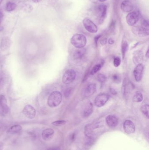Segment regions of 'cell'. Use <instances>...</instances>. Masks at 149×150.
Masks as SVG:
<instances>
[{
	"label": "cell",
	"mask_w": 149,
	"mask_h": 150,
	"mask_svg": "<svg viewBox=\"0 0 149 150\" xmlns=\"http://www.w3.org/2000/svg\"><path fill=\"white\" fill-rule=\"evenodd\" d=\"M62 100V93L58 91H54L49 95L47 104L50 108L56 107L60 105Z\"/></svg>",
	"instance_id": "obj_1"
},
{
	"label": "cell",
	"mask_w": 149,
	"mask_h": 150,
	"mask_svg": "<svg viewBox=\"0 0 149 150\" xmlns=\"http://www.w3.org/2000/svg\"><path fill=\"white\" fill-rule=\"evenodd\" d=\"M71 44L76 48H84L87 44V38L85 35L82 34H75L72 37Z\"/></svg>",
	"instance_id": "obj_2"
},
{
	"label": "cell",
	"mask_w": 149,
	"mask_h": 150,
	"mask_svg": "<svg viewBox=\"0 0 149 150\" xmlns=\"http://www.w3.org/2000/svg\"><path fill=\"white\" fill-rule=\"evenodd\" d=\"M76 76V72L74 70L72 69H68L63 74L62 81L65 84H69L75 80Z\"/></svg>",
	"instance_id": "obj_3"
},
{
	"label": "cell",
	"mask_w": 149,
	"mask_h": 150,
	"mask_svg": "<svg viewBox=\"0 0 149 150\" xmlns=\"http://www.w3.org/2000/svg\"><path fill=\"white\" fill-rule=\"evenodd\" d=\"M109 96L106 93H102L98 95L94 99V103L97 107L103 106L109 99Z\"/></svg>",
	"instance_id": "obj_4"
},
{
	"label": "cell",
	"mask_w": 149,
	"mask_h": 150,
	"mask_svg": "<svg viewBox=\"0 0 149 150\" xmlns=\"http://www.w3.org/2000/svg\"><path fill=\"white\" fill-rule=\"evenodd\" d=\"M83 24L86 30L90 33H95L98 31V27L89 18H85Z\"/></svg>",
	"instance_id": "obj_5"
},
{
	"label": "cell",
	"mask_w": 149,
	"mask_h": 150,
	"mask_svg": "<svg viewBox=\"0 0 149 150\" xmlns=\"http://www.w3.org/2000/svg\"><path fill=\"white\" fill-rule=\"evenodd\" d=\"M132 32L136 36L139 37H144L148 36V29L143 26H134L132 29Z\"/></svg>",
	"instance_id": "obj_6"
},
{
	"label": "cell",
	"mask_w": 149,
	"mask_h": 150,
	"mask_svg": "<svg viewBox=\"0 0 149 150\" xmlns=\"http://www.w3.org/2000/svg\"><path fill=\"white\" fill-rule=\"evenodd\" d=\"M139 16L135 11L130 12L126 17V21L129 26H134L139 21Z\"/></svg>",
	"instance_id": "obj_7"
},
{
	"label": "cell",
	"mask_w": 149,
	"mask_h": 150,
	"mask_svg": "<svg viewBox=\"0 0 149 150\" xmlns=\"http://www.w3.org/2000/svg\"><path fill=\"white\" fill-rule=\"evenodd\" d=\"M22 113L28 119H33L36 116V110L32 106L27 105L24 108Z\"/></svg>",
	"instance_id": "obj_8"
},
{
	"label": "cell",
	"mask_w": 149,
	"mask_h": 150,
	"mask_svg": "<svg viewBox=\"0 0 149 150\" xmlns=\"http://www.w3.org/2000/svg\"><path fill=\"white\" fill-rule=\"evenodd\" d=\"M144 66L141 63H139L136 65L134 70V74L135 79L137 82H140L143 77Z\"/></svg>",
	"instance_id": "obj_9"
},
{
	"label": "cell",
	"mask_w": 149,
	"mask_h": 150,
	"mask_svg": "<svg viewBox=\"0 0 149 150\" xmlns=\"http://www.w3.org/2000/svg\"><path fill=\"white\" fill-rule=\"evenodd\" d=\"M107 7L106 5H101L98 8V16L99 18V23H102L105 20L107 15Z\"/></svg>",
	"instance_id": "obj_10"
},
{
	"label": "cell",
	"mask_w": 149,
	"mask_h": 150,
	"mask_svg": "<svg viewBox=\"0 0 149 150\" xmlns=\"http://www.w3.org/2000/svg\"><path fill=\"white\" fill-rule=\"evenodd\" d=\"M123 126L124 131L129 134L134 133L135 131L134 124L130 120H126L123 123Z\"/></svg>",
	"instance_id": "obj_11"
},
{
	"label": "cell",
	"mask_w": 149,
	"mask_h": 150,
	"mask_svg": "<svg viewBox=\"0 0 149 150\" xmlns=\"http://www.w3.org/2000/svg\"><path fill=\"white\" fill-rule=\"evenodd\" d=\"M96 90V86L94 83H91L88 85L84 89L83 95L84 97L88 98L94 94Z\"/></svg>",
	"instance_id": "obj_12"
},
{
	"label": "cell",
	"mask_w": 149,
	"mask_h": 150,
	"mask_svg": "<svg viewBox=\"0 0 149 150\" xmlns=\"http://www.w3.org/2000/svg\"><path fill=\"white\" fill-rule=\"evenodd\" d=\"M0 111L3 114H7L9 111V108L7 105V101L5 96L0 95Z\"/></svg>",
	"instance_id": "obj_13"
},
{
	"label": "cell",
	"mask_w": 149,
	"mask_h": 150,
	"mask_svg": "<svg viewBox=\"0 0 149 150\" xmlns=\"http://www.w3.org/2000/svg\"><path fill=\"white\" fill-rule=\"evenodd\" d=\"M93 112V105L91 101H88L85 105L83 111V115L85 118L89 117Z\"/></svg>",
	"instance_id": "obj_14"
},
{
	"label": "cell",
	"mask_w": 149,
	"mask_h": 150,
	"mask_svg": "<svg viewBox=\"0 0 149 150\" xmlns=\"http://www.w3.org/2000/svg\"><path fill=\"white\" fill-rule=\"evenodd\" d=\"M106 122L108 127L111 128L116 127L118 124V120L116 116L113 115H108L106 117Z\"/></svg>",
	"instance_id": "obj_15"
},
{
	"label": "cell",
	"mask_w": 149,
	"mask_h": 150,
	"mask_svg": "<svg viewBox=\"0 0 149 150\" xmlns=\"http://www.w3.org/2000/svg\"><path fill=\"white\" fill-rule=\"evenodd\" d=\"M54 134V130L52 129H46L42 132V138L45 141H50L52 138Z\"/></svg>",
	"instance_id": "obj_16"
},
{
	"label": "cell",
	"mask_w": 149,
	"mask_h": 150,
	"mask_svg": "<svg viewBox=\"0 0 149 150\" xmlns=\"http://www.w3.org/2000/svg\"><path fill=\"white\" fill-rule=\"evenodd\" d=\"M121 8L124 12H129L133 10L134 6L131 2L127 0H125L122 3Z\"/></svg>",
	"instance_id": "obj_17"
},
{
	"label": "cell",
	"mask_w": 149,
	"mask_h": 150,
	"mask_svg": "<svg viewBox=\"0 0 149 150\" xmlns=\"http://www.w3.org/2000/svg\"><path fill=\"white\" fill-rule=\"evenodd\" d=\"M86 49L84 48H79L75 50L73 54V57L75 59L80 60L83 58L86 53Z\"/></svg>",
	"instance_id": "obj_18"
},
{
	"label": "cell",
	"mask_w": 149,
	"mask_h": 150,
	"mask_svg": "<svg viewBox=\"0 0 149 150\" xmlns=\"http://www.w3.org/2000/svg\"><path fill=\"white\" fill-rule=\"evenodd\" d=\"M143 59V54L141 51H137L134 52L133 56V60L135 64H139L140 62L142 61Z\"/></svg>",
	"instance_id": "obj_19"
},
{
	"label": "cell",
	"mask_w": 149,
	"mask_h": 150,
	"mask_svg": "<svg viewBox=\"0 0 149 150\" xmlns=\"http://www.w3.org/2000/svg\"><path fill=\"white\" fill-rule=\"evenodd\" d=\"M93 127L91 124H87L85 127V134L88 138H92Z\"/></svg>",
	"instance_id": "obj_20"
},
{
	"label": "cell",
	"mask_w": 149,
	"mask_h": 150,
	"mask_svg": "<svg viewBox=\"0 0 149 150\" xmlns=\"http://www.w3.org/2000/svg\"><path fill=\"white\" fill-rule=\"evenodd\" d=\"M22 129V127L20 125H14L8 129L7 133L9 134H16L20 132Z\"/></svg>",
	"instance_id": "obj_21"
},
{
	"label": "cell",
	"mask_w": 149,
	"mask_h": 150,
	"mask_svg": "<svg viewBox=\"0 0 149 150\" xmlns=\"http://www.w3.org/2000/svg\"><path fill=\"white\" fill-rule=\"evenodd\" d=\"M143 100V96L141 92L137 91L134 93L133 98V101L135 102H141Z\"/></svg>",
	"instance_id": "obj_22"
},
{
	"label": "cell",
	"mask_w": 149,
	"mask_h": 150,
	"mask_svg": "<svg viewBox=\"0 0 149 150\" xmlns=\"http://www.w3.org/2000/svg\"><path fill=\"white\" fill-rule=\"evenodd\" d=\"M128 49L129 45L127 42L126 40H123L122 41L121 45V52L123 59H124L125 55H126V53L127 52Z\"/></svg>",
	"instance_id": "obj_23"
},
{
	"label": "cell",
	"mask_w": 149,
	"mask_h": 150,
	"mask_svg": "<svg viewBox=\"0 0 149 150\" xmlns=\"http://www.w3.org/2000/svg\"><path fill=\"white\" fill-rule=\"evenodd\" d=\"M10 40L8 39V38H3L1 42V48L3 50H5L8 49V47H9L10 45Z\"/></svg>",
	"instance_id": "obj_24"
},
{
	"label": "cell",
	"mask_w": 149,
	"mask_h": 150,
	"mask_svg": "<svg viewBox=\"0 0 149 150\" xmlns=\"http://www.w3.org/2000/svg\"><path fill=\"white\" fill-rule=\"evenodd\" d=\"M17 5L15 3L8 2L7 3L5 6V10L8 11H14L16 8Z\"/></svg>",
	"instance_id": "obj_25"
},
{
	"label": "cell",
	"mask_w": 149,
	"mask_h": 150,
	"mask_svg": "<svg viewBox=\"0 0 149 150\" xmlns=\"http://www.w3.org/2000/svg\"><path fill=\"white\" fill-rule=\"evenodd\" d=\"M103 63H99V64H96L92 69L91 71V74L94 75L97 72H99L102 67L103 66Z\"/></svg>",
	"instance_id": "obj_26"
},
{
	"label": "cell",
	"mask_w": 149,
	"mask_h": 150,
	"mask_svg": "<svg viewBox=\"0 0 149 150\" xmlns=\"http://www.w3.org/2000/svg\"><path fill=\"white\" fill-rule=\"evenodd\" d=\"M149 106L148 105H143L141 108V112L148 119H149Z\"/></svg>",
	"instance_id": "obj_27"
},
{
	"label": "cell",
	"mask_w": 149,
	"mask_h": 150,
	"mask_svg": "<svg viewBox=\"0 0 149 150\" xmlns=\"http://www.w3.org/2000/svg\"><path fill=\"white\" fill-rule=\"evenodd\" d=\"M112 79L114 83H119L121 81V77L118 74H115L112 76Z\"/></svg>",
	"instance_id": "obj_28"
},
{
	"label": "cell",
	"mask_w": 149,
	"mask_h": 150,
	"mask_svg": "<svg viewBox=\"0 0 149 150\" xmlns=\"http://www.w3.org/2000/svg\"><path fill=\"white\" fill-rule=\"evenodd\" d=\"M66 123V121L65 120H57L53 122L52 123V125L56 127H61L64 126Z\"/></svg>",
	"instance_id": "obj_29"
},
{
	"label": "cell",
	"mask_w": 149,
	"mask_h": 150,
	"mask_svg": "<svg viewBox=\"0 0 149 150\" xmlns=\"http://www.w3.org/2000/svg\"><path fill=\"white\" fill-rule=\"evenodd\" d=\"M97 78L99 82L101 83H104L106 80V77L105 75L102 74H99L97 76Z\"/></svg>",
	"instance_id": "obj_30"
},
{
	"label": "cell",
	"mask_w": 149,
	"mask_h": 150,
	"mask_svg": "<svg viewBox=\"0 0 149 150\" xmlns=\"http://www.w3.org/2000/svg\"><path fill=\"white\" fill-rule=\"evenodd\" d=\"M121 62V60L120 58L118 57H115L114 59V66L115 67H118L120 65Z\"/></svg>",
	"instance_id": "obj_31"
},
{
	"label": "cell",
	"mask_w": 149,
	"mask_h": 150,
	"mask_svg": "<svg viewBox=\"0 0 149 150\" xmlns=\"http://www.w3.org/2000/svg\"><path fill=\"white\" fill-rule=\"evenodd\" d=\"M72 93V88L71 87L67 88L64 91V95L66 98H68L70 97Z\"/></svg>",
	"instance_id": "obj_32"
},
{
	"label": "cell",
	"mask_w": 149,
	"mask_h": 150,
	"mask_svg": "<svg viewBox=\"0 0 149 150\" xmlns=\"http://www.w3.org/2000/svg\"><path fill=\"white\" fill-rule=\"evenodd\" d=\"M107 39L106 38H104L100 40L101 45L102 46L105 45L107 44Z\"/></svg>",
	"instance_id": "obj_33"
},
{
	"label": "cell",
	"mask_w": 149,
	"mask_h": 150,
	"mask_svg": "<svg viewBox=\"0 0 149 150\" xmlns=\"http://www.w3.org/2000/svg\"><path fill=\"white\" fill-rule=\"evenodd\" d=\"M3 12H2L0 10V30L1 29V24L2 22L3 19Z\"/></svg>",
	"instance_id": "obj_34"
},
{
	"label": "cell",
	"mask_w": 149,
	"mask_h": 150,
	"mask_svg": "<svg viewBox=\"0 0 149 150\" xmlns=\"http://www.w3.org/2000/svg\"><path fill=\"white\" fill-rule=\"evenodd\" d=\"M101 35H98V36H96L94 38V42H95V44L96 46H97V44H98V41L99 40V39L100 38Z\"/></svg>",
	"instance_id": "obj_35"
},
{
	"label": "cell",
	"mask_w": 149,
	"mask_h": 150,
	"mask_svg": "<svg viewBox=\"0 0 149 150\" xmlns=\"http://www.w3.org/2000/svg\"><path fill=\"white\" fill-rule=\"evenodd\" d=\"M115 41L114 40H113L112 38H110L108 40V43H109L110 45H113V44H114Z\"/></svg>",
	"instance_id": "obj_36"
},
{
	"label": "cell",
	"mask_w": 149,
	"mask_h": 150,
	"mask_svg": "<svg viewBox=\"0 0 149 150\" xmlns=\"http://www.w3.org/2000/svg\"><path fill=\"white\" fill-rule=\"evenodd\" d=\"M110 92H111V93H113V94H117V92L115 91V90L114 89H112V88H111L110 89Z\"/></svg>",
	"instance_id": "obj_37"
},
{
	"label": "cell",
	"mask_w": 149,
	"mask_h": 150,
	"mask_svg": "<svg viewBox=\"0 0 149 150\" xmlns=\"http://www.w3.org/2000/svg\"><path fill=\"white\" fill-rule=\"evenodd\" d=\"M3 144L2 142H0V150L3 149Z\"/></svg>",
	"instance_id": "obj_38"
},
{
	"label": "cell",
	"mask_w": 149,
	"mask_h": 150,
	"mask_svg": "<svg viewBox=\"0 0 149 150\" xmlns=\"http://www.w3.org/2000/svg\"><path fill=\"white\" fill-rule=\"evenodd\" d=\"M3 79V77L0 74V83H1V82L2 80Z\"/></svg>",
	"instance_id": "obj_39"
},
{
	"label": "cell",
	"mask_w": 149,
	"mask_h": 150,
	"mask_svg": "<svg viewBox=\"0 0 149 150\" xmlns=\"http://www.w3.org/2000/svg\"><path fill=\"white\" fill-rule=\"evenodd\" d=\"M146 57H147V58H148L149 57V50L148 49V51H147V53H146Z\"/></svg>",
	"instance_id": "obj_40"
},
{
	"label": "cell",
	"mask_w": 149,
	"mask_h": 150,
	"mask_svg": "<svg viewBox=\"0 0 149 150\" xmlns=\"http://www.w3.org/2000/svg\"><path fill=\"white\" fill-rule=\"evenodd\" d=\"M32 1H33L34 2L36 3H38L40 0H32Z\"/></svg>",
	"instance_id": "obj_41"
},
{
	"label": "cell",
	"mask_w": 149,
	"mask_h": 150,
	"mask_svg": "<svg viewBox=\"0 0 149 150\" xmlns=\"http://www.w3.org/2000/svg\"><path fill=\"white\" fill-rule=\"evenodd\" d=\"M59 150L58 149H50V150Z\"/></svg>",
	"instance_id": "obj_42"
},
{
	"label": "cell",
	"mask_w": 149,
	"mask_h": 150,
	"mask_svg": "<svg viewBox=\"0 0 149 150\" xmlns=\"http://www.w3.org/2000/svg\"><path fill=\"white\" fill-rule=\"evenodd\" d=\"M98 1H99L100 2H104L106 1H107V0H98Z\"/></svg>",
	"instance_id": "obj_43"
},
{
	"label": "cell",
	"mask_w": 149,
	"mask_h": 150,
	"mask_svg": "<svg viewBox=\"0 0 149 150\" xmlns=\"http://www.w3.org/2000/svg\"><path fill=\"white\" fill-rule=\"evenodd\" d=\"M3 1V0H0V5H1V4L2 3V2Z\"/></svg>",
	"instance_id": "obj_44"
}]
</instances>
